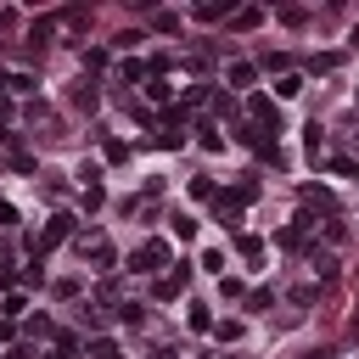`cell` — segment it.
I'll use <instances>...</instances> for the list:
<instances>
[{"mask_svg": "<svg viewBox=\"0 0 359 359\" xmlns=\"http://www.w3.org/2000/svg\"><path fill=\"white\" fill-rule=\"evenodd\" d=\"M68 236H73V213H51L45 236L34 242V258H39V253H51V247H57V242H68Z\"/></svg>", "mask_w": 359, "mask_h": 359, "instance_id": "6da1fadb", "label": "cell"}, {"mask_svg": "<svg viewBox=\"0 0 359 359\" xmlns=\"http://www.w3.org/2000/svg\"><path fill=\"white\" fill-rule=\"evenodd\" d=\"M191 287V264H168V275L157 281V298L168 303V298H180V292H186Z\"/></svg>", "mask_w": 359, "mask_h": 359, "instance_id": "7a4b0ae2", "label": "cell"}, {"mask_svg": "<svg viewBox=\"0 0 359 359\" xmlns=\"http://www.w3.org/2000/svg\"><path fill=\"white\" fill-rule=\"evenodd\" d=\"M247 107H253V124H258L264 135H281V113H275V101H269V96H253Z\"/></svg>", "mask_w": 359, "mask_h": 359, "instance_id": "3957f363", "label": "cell"}, {"mask_svg": "<svg viewBox=\"0 0 359 359\" xmlns=\"http://www.w3.org/2000/svg\"><path fill=\"white\" fill-rule=\"evenodd\" d=\"M135 264L141 269H168V242H141L135 247Z\"/></svg>", "mask_w": 359, "mask_h": 359, "instance_id": "277c9868", "label": "cell"}, {"mask_svg": "<svg viewBox=\"0 0 359 359\" xmlns=\"http://www.w3.org/2000/svg\"><path fill=\"white\" fill-rule=\"evenodd\" d=\"M57 23H62V17H39V23L28 28V45H51V34H57Z\"/></svg>", "mask_w": 359, "mask_h": 359, "instance_id": "5b68a950", "label": "cell"}, {"mask_svg": "<svg viewBox=\"0 0 359 359\" xmlns=\"http://www.w3.org/2000/svg\"><path fill=\"white\" fill-rule=\"evenodd\" d=\"M303 202H309V208H320V213H331V208H337L326 186H303Z\"/></svg>", "mask_w": 359, "mask_h": 359, "instance_id": "8992f818", "label": "cell"}, {"mask_svg": "<svg viewBox=\"0 0 359 359\" xmlns=\"http://www.w3.org/2000/svg\"><path fill=\"white\" fill-rule=\"evenodd\" d=\"M224 23H231V28H258V23H264V12H258V6H242V12H231Z\"/></svg>", "mask_w": 359, "mask_h": 359, "instance_id": "52a82bcc", "label": "cell"}, {"mask_svg": "<svg viewBox=\"0 0 359 359\" xmlns=\"http://www.w3.org/2000/svg\"><path fill=\"white\" fill-rule=\"evenodd\" d=\"M236 253H242L247 264H258V258H264V242H258V236H236Z\"/></svg>", "mask_w": 359, "mask_h": 359, "instance_id": "ba28073f", "label": "cell"}, {"mask_svg": "<svg viewBox=\"0 0 359 359\" xmlns=\"http://www.w3.org/2000/svg\"><path fill=\"white\" fill-rule=\"evenodd\" d=\"M253 79H258V68H253V62H236V68H231V84H236V90H247Z\"/></svg>", "mask_w": 359, "mask_h": 359, "instance_id": "9c48e42d", "label": "cell"}, {"mask_svg": "<svg viewBox=\"0 0 359 359\" xmlns=\"http://www.w3.org/2000/svg\"><path fill=\"white\" fill-rule=\"evenodd\" d=\"M298 90H303V79H298V73H281V84H275V96H281V101H292Z\"/></svg>", "mask_w": 359, "mask_h": 359, "instance_id": "30bf717a", "label": "cell"}, {"mask_svg": "<svg viewBox=\"0 0 359 359\" xmlns=\"http://www.w3.org/2000/svg\"><path fill=\"white\" fill-rule=\"evenodd\" d=\"M152 28H157V34H180V17H174V12H157Z\"/></svg>", "mask_w": 359, "mask_h": 359, "instance_id": "8fae6325", "label": "cell"}, {"mask_svg": "<svg viewBox=\"0 0 359 359\" xmlns=\"http://www.w3.org/2000/svg\"><path fill=\"white\" fill-rule=\"evenodd\" d=\"M168 231H174V236H180V242H191V236H197V224H191V219H186V213H180V219H174V224H168Z\"/></svg>", "mask_w": 359, "mask_h": 359, "instance_id": "7c38bea8", "label": "cell"}, {"mask_svg": "<svg viewBox=\"0 0 359 359\" xmlns=\"http://www.w3.org/2000/svg\"><path fill=\"white\" fill-rule=\"evenodd\" d=\"M146 96H152V101H168L174 90H168V79H152V84H146Z\"/></svg>", "mask_w": 359, "mask_h": 359, "instance_id": "4fadbf2b", "label": "cell"}, {"mask_svg": "<svg viewBox=\"0 0 359 359\" xmlns=\"http://www.w3.org/2000/svg\"><path fill=\"white\" fill-rule=\"evenodd\" d=\"M197 17H202V23H213V17H224V6H219V0H202V6H197Z\"/></svg>", "mask_w": 359, "mask_h": 359, "instance_id": "5bb4252c", "label": "cell"}, {"mask_svg": "<svg viewBox=\"0 0 359 359\" xmlns=\"http://www.w3.org/2000/svg\"><path fill=\"white\" fill-rule=\"evenodd\" d=\"M90 353H96V359H118V348H113L107 337H96V342H90Z\"/></svg>", "mask_w": 359, "mask_h": 359, "instance_id": "9a60e30c", "label": "cell"}, {"mask_svg": "<svg viewBox=\"0 0 359 359\" xmlns=\"http://www.w3.org/2000/svg\"><path fill=\"white\" fill-rule=\"evenodd\" d=\"M12 224H17V208H12V202H0V231H12Z\"/></svg>", "mask_w": 359, "mask_h": 359, "instance_id": "2e32d148", "label": "cell"}, {"mask_svg": "<svg viewBox=\"0 0 359 359\" xmlns=\"http://www.w3.org/2000/svg\"><path fill=\"white\" fill-rule=\"evenodd\" d=\"M6 359H34V348H28V342H17V348H12Z\"/></svg>", "mask_w": 359, "mask_h": 359, "instance_id": "e0dca14e", "label": "cell"}, {"mask_svg": "<svg viewBox=\"0 0 359 359\" xmlns=\"http://www.w3.org/2000/svg\"><path fill=\"white\" fill-rule=\"evenodd\" d=\"M12 337H17V326H12V320H0V342H12Z\"/></svg>", "mask_w": 359, "mask_h": 359, "instance_id": "ac0fdd59", "label": "cell"}, {"mask_svg": "<svg viewBox=\"0 0 359 359\" xmlns=\"http://www.w3.org/2000/svg\"><path fill=\"white\" fill-rule=\"evenodd\" d=\"M353 45H359V28H353Z\"/></svg>", "mask_w": 359, "mask_h": 359, "instance_id": "d6986e66", "label": "cell"}]
</instances>
